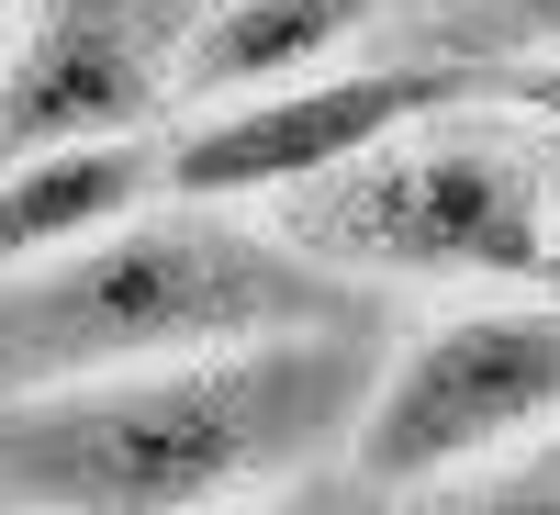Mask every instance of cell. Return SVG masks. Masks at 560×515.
I'll return each instance as SVG.
<instances>
[{
    "instance_id": "6da1fadb",
    "label": "cell",
    "mask_w": 560,
    "mask_h": 515,
    "mask_svg": "<svg viewBox=\"0 0 560 515\" xmlns=\"http://www.w3.org/2000/svg\"><path fill=\"white\" fill-rule=\"evenodd\" d=\"M370 325L202 348L113 382L0 393V515H224L348 459L370 403Z\"/></svg>"
},
{
    "instance_id": "7a4b0ae2",
    "label": "cell",
    "mask_w": 560,
    "mask_h": 515,
    "mask_svg": "<svg viewBox=\"0 0 560 515\" xmlns=\"http://www.w3.org/2000/svg\"><path fill=\"white\" fill-rule=\"evenodd\" d=\"M314 325H370L359 280L314 269L269 213L236 202H135L124 224L79 236L68 258H34L0 280V393L113 382V370L314 337Z\"/></svg>"
},
{
    "instance_id": "3957f363",
    "label": "cell",
    "mask_w": 560,
    "mask_h": 515,
    "mask_svg": "<svg viewBox=\"0 0 560 515\" xmlns=\"http://www.w3.org/2000/svg\"><path fill=\"white\" fill-rule=\"evenodd\" d=\"M269 224L337 280L404 292H560V134L504 102H438L337 179L269 202Z\"/></svg>"
},
{
    "instance_id": "277c9868",
    "label": "cell",
    "mask_w": 560,
    "mask_h": 515,
    "mask_svg": "<svg viewBox=\"0 0 560 515\" xmlns=\"http://www.w3.org/2000/svg\"><path fill=\"white\" fill-rule=\"evenodd\" d=\"M560 437V303L549 292H482L370 370L348 471L359 493H438L459 471H493Z\"/></svg>"
},
{
    "instance_id": "5b68a950",
    "label": "cell",
    "mask_w": 560,
    "mask_h": 515,
    "mask_svg": "<svg viewBox=\"0 0 560 515\" xmlns=\"http://www.w3.org/2000/svg\"><path fill=\"white\" fill-rule=\"evenodd\" d=\"M459 102V68H427V57H393V68H325V79H280V90H247V102H213L191 113L158 147V191L179 202H236V213H269L337 179L348 157H370L393 124Z\"/></svg>"
},
{
    "instance_id": "8992f818",
    "label": "cell",
    "mask_w": 560,
    "mask_h": 515,
    "mask_svg": "<svg viewBox=\"0 0 560 515\" xmlns=\"http://www.w3.org/2000/svg\"><path fill=\"white\" fill-rule=\"evenodd\" d=\"M179 0H23L0 34V168L135 134L179 102Z\"/></svg>"
},
{
    "instance_id": "52a82bcc",
    "label": "cell",
    "mask_w": 560,
    "mask_h": 515,
    "mask_svg": "<svg viewBox=\"0 0 560 515\" xmlns=\"http://www.w3.org/2000/svg\"><path fill=\"white\" fill-rule=\"evenodd\" d=\"M382 0H213V12L179 34V102H247L280 79H325L359 45V23Z\"/></svg>"
},
{
    "instance_id": "ba28073f",
    "label": "cell",
    "mask_w": 560,
    "mask_h": 515,
    "mask_svg": "<svg viewBox=\"0 0 560 515\" xmlns=\"http://www.w3.org/2000/svg\"><path fill=\"white\" fill-rule=\"evenodd\" d=\"M135 202H158V147H147V134L12 157V168H0V280L34 269V258H68L79 236L124 224Z\"/></svg>"
},
{
    "instance_id": "9c48e42d",
    "label": "cell",
    "mask_w": 560,
    "mask_h": 515,
    "mask_svg": "<svg viewBox=\"0 0 560 515\" xmlns=\"http://www.w3.org/2000/svg\"><path fill=\"white\" fill-rule=\"evenodd\" d=\"M438 515H560V437L493 459V471H459L438 482Z\"/></svg>"
},
{
    "instance_id": "30bf717a",
    "label": "cell",
    "mask_w": 560,
    "mask_h": 515,
    "mask_svg": "<svg viewBox=\"0 0 560 515\" xmlns=\"http://www.w3.org/2000/svg\"><path fill=\"white\" fill-rule=\"evenodd\" d=\"M459 90L471 102H504V113H527L560 134V57H516V68H459Z\"/></svg>"
},
{
    "instance_id": "8fae6325",
    "label": "cell",
    "mask_w": 560,
    "mask_h": 515,
    "mask_svg": "<svg viewBox=\"0 0 560 515\" xmlns=\"http://www.w3.org/2000/svg\"><path fill=\"white\" fill-rule=\"evenodd\" d=\"M224 515H359L325 471H303V482H280V493H258V504H224Z\"/></svg>"
},
{
    "instance_id": "7c38bea8",
    "label": "cell",
    "mask_w": 560,
    "mask_h": 515,
    "mask_svg": "<svg viewBox=\"0 0 560 515\" xmlns=\"http://www.w3.org/2000/svg\"><path fill=\"white\" fill-rule=\"evenodd\" d=\"M504 12H516V23H527V34H538V45H549V34H560V0H504Z\"/></svg>"
},
{
    "instance_id": "4fadbf2b",
    "label": "cell",
    "mask_w": 560,
    "mask_h": 515,
    "mask_svg": "<svg viewBox=\"0 0 560 515\" xmlns=\"http://www.w3.org/2000/svg\"><path fill=\"white\" fill-rule=\"evenodd\" d=\"M12 12H23V0H0V34H12Z\"/></svg>"
}]
</instances>
